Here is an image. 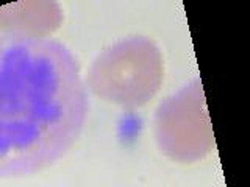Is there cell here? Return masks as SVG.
<instances>
[{
  "instance_id": "6da1fadb",
  "label": "cell",
  "mask_w": 250,
  "mask_h": 187,
  "mask_svg": "<svg viewBox=\"0 0 250 187\" xmlns=\"http://www.w3.org/2000/svg\"><path fill=\"white\" fill-rule=\"evenodd\" d=\"M86 115L88 94L66 45L0 31V178L50 167L80 137Z\"/></svg>"
},
{
  "instance_id": "7a4b0ae2",
  "label": "cell",
  "mask_w": 250,
  "mask_h": 187,
  "mask_svg": "<svg viewBox=\"0 0 250 187\" xmlns=\"http://www.w3.org/2000/svg\"><path fill=\"white\" fill-rule=\"evenodd\" d=\"M164 76L163 55L153 41L130 37L108 49L92 69V88L99 95L127 108L148 103Z\"/></svg>"
},
{
  "instance_id": "3957f363",
  "label": "cell",
  "mask_w": 250,
  "mask_h": 187,
  "mask_svg": "<svg viewBox=\"0 0 250 187\" xmlns=\"http://www.w3.org/2000/svg\"><path fill=\"white\" fill-rule=\"evenodd\" d=\"M155 136L161 151L178 162H195L213 150L214 132L199 80L160 105L155 115Z\"/></svg>"
}]
</instances>
